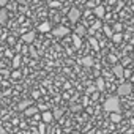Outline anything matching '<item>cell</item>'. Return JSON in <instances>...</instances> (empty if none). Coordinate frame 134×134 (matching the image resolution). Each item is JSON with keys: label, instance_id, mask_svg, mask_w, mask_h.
Returning <instances> with one entry per match:
<instances>
[{"label": "cell", "instance_id": "6da1fadb", "mask_svg": "<svg viewBox=\"0 0 134 134\" xmlns=\"http://www.w3.org/2000/svg\"><path fill=\"white\" fill-rule=\"evenodd\" d=\"M103 109H104L106 112H109V114H115V112L120 114V110H121V107H120V98H118V96H109V98L104 101Z\"/></svg>", "mask_w": 134, "mask_h": 134}, {"label": "cell", "instance_id": "d590c367", "mask_svg": "<svg viewBox=\"0 0 134 134\" xmlns=\"http://www.w3.org/2000/svg\"><path fill=\"white\" fill-rule=\"evenodd\" d=\"M93 90H95V87H90V88H87V93H92Z\"/></svg>", "mask_w": 134, "mask_h": 134}, {"label": "cell", "instance_id": "d4e9b609", "mask_svg": "<svg viewBox=\"0 0 134 134\" xmlns=\"http://www.w3.org/2000/svg\"><path fill=\"white\" fill-rule=\"evenodd\" d=\"M92 29H93V30H99V29H101V21L98 19V21L93 24V27H92Z\"/></svg>", "mask_w": 134, "mask_h": 134}, {"label": "cell", "instance_id": "cb8c5ba5", "mask_svg": "<svg viewBox=\"0 0 134 134\" xmlns=\"http://www.w3.org/2000/svg\"><path fill=\"white\" fill-rule=\"evenodd\" d=\"M114 32H115V33H121V24H120V22L114 24Z\"/></svg>", "mask_w": 134, "mask_h": 134}, {"label": "cell", "instance_id": "836d02e7", "mask_svg": "<svg viewBox=\"0 0 134 134\" xmlns=\"http://www.w3.org/2000/svg\"><path fill=\"white\" fill-rule=\"evenodd\" d=\"M8 41H10V43H11V44H14V41H16V40H14V38H13V36H10V38H8Z\"/></svg>", "mask_w": 134, "mask_h": 134}, {"label": "cell", "instance_id": "4fadbf2b", "mask_svg": "<svg viewBox=\"0 0 134 134\" xmlns=\"http://www.w3.org/2000/svg\"><path fill=\"white\" fill-rule=\"evenodd\" d=\"M81 63H82L84 66H87V68H90V66H93V63H95V62H93V58H92V57H88V55H87V57H84V58L81 60Z\"/></svg>", "mask_w": 134, "mask_h": 134}, {"label": "cell", "instance_id": "2e32d148", "mask_svg": "<svg viewBox=\"0 0 134 134\" xmlns=\"http://www.w3.org/2000/svg\"><path fill=\"white\" fill-rule=\"evenodd\" d=\"M21 55H14L13 57V70H18L19 66H21Z\"/></svg>", "mask_w": 134, "mask_h": 134}, {"label": "cell", "instance_id": "e0dca14e", "mask_svg": "<svg viewBox=\"0 0 134 134\" xmlns=\"http://www.w3.org/2000/svg\"><path fill=\"white\" fill-rule=\"evenodd\" d=\"M73 44H74V47H76V49H79V47H81V44H82L81 36H77V35H74V33H73Z\"/></svg>", "mask_w": 134, "mask_h": 134}, {"label": "cell", "instance_id": "30bf717a", "mask_svg": "<svg viewBox=\"0 0 134 134\" xmlns=\"http://www.w3.org/2000/svg\"><path fill=\"white\" fill-rule=\"evenodd\" d=\"M8 22V11L5 8H0V25H5Z\"/></svg>", "mask_w": 134, "mask_h": 134}, {"label": "cell", "instance_id": "e575fe53", "mask_svg": "<svg viewBox=\"0 0 134 134\" xmlns=\"http://www.w3.org/2000/svg\"><path fill=\"white\" fill-rule=\"evenodd\" d=\"M0 73H2L3 76H8V74H10V73H8V71H5V70H2V71H0Z\"/></svg>", "mask_w": 134, "mask_h": 134}, {"label": "cell", "instance_id": "484cf974", "mask_svg": "<svg viewBox=\"0 0 134 134\" xmlns=\"http://www.w3.org/2000/svg\"><path fill=\"white\" fill-rule=\"evenodd\" d=\"M30 55H32V57H33V58H36V57H38V52H36V49H35V47H33V46H32V47H30Z\"/></svg>", "mask_w": 134, "mask_h": 134}, {"label": "cell", "instance_id": "d6a6232c", "mask_svg": "<svg viewBox=\"0 0 134 134\" xmlns=\"http://www.w3.org/2000/svg\"><path fill=\"white\" fill-rule=\"evenodd\" d=\"M5 55H8V57H11V58H13V57H14V55H13V52H11V51H5Z\"/></svg>", "mask_w": 134, "mask_h": 134}, {"label": "cell", "instance_id": "603a6c76", "mask_svg": "<svg viewBox=\"0 0 134 134\" xmlns=\"http://www.w3.org/2000/svg\"><path fill=\"white\" fill-rule=\"evenodd\" d=\"M104 33H106V36H107V38H112V35H114V33H112V29H110V27H107V25L104 27Z\"/></svg>", "mask_w": 134, "mask_h": 134}, {"label": "cell", "instance_id": "d6986e66", "mask_svg": "<svg viewBox=\"0 0 134 134\" xmlns=\"http://www.w3.org/2000/svg\"><path fill=\"white\" fill-rule=\"evenodd\" d=\"M95 87H96L98 90H103V88H104V79H103V77H98L96 82H95Z\"/></svg>", "mask_w": 134, "mask_h": 134}, {"label": "cell", "instance_id": "277c9868", "mask_svg": "<svg viewBox=\"0 0 134 134\" xmlns=\"http://www.w3.org/2000/svg\"><path fill=\"white\" fill-rule=\"evenodd\" d=\"M81 10L77 8V7H71L70 8V11H68V21L70 22H73V24H76L79 19H81Z\"/></svg>", "mask_w": 134, "mask_h": 134}, {"label": "cell", "instance_id": "7402d4cb", "mask_svg": "<svg viewBox=\"0 0 134 134\" xmlns=\"http://www.w3.org/2000/svg\"><path fill=\"white\" fill-rule=\"evenodd\" d=\"M49 7H51V8H60V7H62V3H60V2H57V0H51V2H49Z\"/></svg>", "mask_w": 134, "mask_h": 134}, {"label": "cell", "instance_id": "7a4b0ae2", "mask_svg": "<svg viewBox=\"0 0 134 134\" xmlns=\"http://www.w3.org/2000/svg\"><path fill=\"white\" fill-rule=\"evenodd\" d=\"M132 88H134V85L131 82H121L118 85V88H117V93L120 96H129L132 93Z\"/></svg>", "mask_w": 134, "mask_h": 134}, {"label": "cell", "instance_id": "8992f818", "mask_svg": "<svg viewBox=\"0 0 134 134\" xmlns=\"http://www.w3.org/2000/svg\"><path fill=\"white\" fill-rule=\"evenodd\" d=\"M93 13H95V16L101 21V19L106 16V7H103V5H96V7L93 8Z\"/></svg>", "mask_w": 134, "mask_h": 134}, {"label": "cell", "instance_id": "5b68a950", "mask_svg": "<svg viewBox=\"0 0 134 134\" xmlns=\"http://www.w3.org/2000/svg\"><path fill=\"white\" fill-rule=\"evenodd\" d=\"M112 73H114V76H115V77H118V79H123V77H125V76H123V74H125V68H123L121 65H118V63H117V65H114Z\"/></svg>", "mask_w": 134, "mask_h": 134}, {"label": "cell", "instance_id": "ffe728a7", "mask_svg": "<svg viewBox=\"0 0 134 134\" xmlns=\"http://www.w3.org/2000/svg\"><path fill=\"white\" fill-rule=\"evenodd\" d=\"M110 120H112L114 123H118V121H121V114H118V112H115V114H110Z\"/></svg>", "mask_w": 134, "mask_h": 134}, {"label": "cell", "instance_id": "f546056e", "mask_svg": "<svg viewBox=\"0 0 134 134\" xmlns=\"http://www.w3.org/2000/svg\"><path fill=\"white\" fill-rule=\"evenodd\" d=\"M40 134H44V123H40Z\"/></svg>", "mask_w": 134, "mask_h": 134}, {"label": "cell", "instance_id": "44dd1931", "mask_svg": "<svg viewBox=\"0 0 134 134\" xmlns=\"http://www.w3.org/2000/svg\"><path fill=\"white\" fill-rule=\"evenodd\" d=\"M88 43H90V46H92L95 51H98V49H99V44H98V41H96L95 38H92V36H90V38H88Z\"/></svg>", "mask_w": 134, "mask_h": 134}, {"label": "cell", "instance_id": "74e56055", "mask_svg": "<svg viewBox=\"0 0 134 134\" xmlns=\"http://www.w3.org/2000/svg\"><path fill=\"white\" fill-rule=\"evenodd\" d=\"M0 35H2V32H0Z\"/></svg>", "mask_w": 134, "mask_h": 134}, {"label": "cell", "instance_id": "ac0fdd59", "mask_svg": "<svg viewBox=\"0 0 134 134\" xmlns=\"http://www.w3.org/2000/svg\"><path fill=\"white\" fill-rule=\"evenodd\" d=\"M110 40H112L114 43H117V44H118V43H121V40H123V35H121V33H114Z\"/></svg>", "mask_w": 134, "mask_h": 134}, {"label": "cell", "instance_id": "f1b7e54d", "mask_svg": "<svg viewBox=\"0 0 134 134\" xmlns=\"http://www.w3.org/2000/svg\"><path fill=\"white\" fill-rule=\"evenodd\" d=\"M125 77H131V70H125Z\"/></svg>", "mask_w": 134, "mask_h": 134}, {"label": "cell", "instance_id": "4dcf8cb0", "mask_svg": "<svg viewBox=\"0 0 134 134\" xmlns=\"http://www.w3.org/2000/svg\"><path fill=\"white\" fill-rule=\"evenodd\" d=\"M8 2H10V0H0V7H5Z\"/></svg>", "mask_w": 134, "mask_h": 134}, {"label": "cell", "instance_id": "9a60e30c", "mask_svg": "<svg viewBox=\"0 0 134 134\" xmlns=\"http://www.w3.org/2000/svg\"><path fill=\"white\" fill-rule=\"evenodd\" d=\"M52 115H54V120H60V118L63 117V110H62L60 107H55L54 112H52Z\"/></svg>", "mask_w": 134, "mask_h": 134}, {"label": "cell", "instance_id": "8fae6325", "mask_svg": "<svg viewBox=\"0 0 134 134\" xmlns=\"http://www.w3.org/2000/svg\"><path fill=\"white\" fill-rule=\"evenodd\" d=\"M24 114H25V117H35V115L38 114V107L30 106V107H27V109L24 110Z\"/></svg>", "mask_w": 134, "mask_h": 134}, {"label": "cell", "instance_id": "3957f363", "mask_svg": "<svg viewBox=\"0 0 134 134\" xmlns=\"http://www.w3.org/2000/svg\"><path fill=\"white\" fill-rule=\"evenodd\" d=\"M51 33L55 36V38H65V36H68L70 35V29L68 27H65V25H57L51 30Z\"/></svg>", "mask_w": 134, "mask_h": 134}, {"label": "cell", "instance_id": "5bb4252c", "mask_svg": "<svg viewBox=\"0 0 134 134\" xmlns=\"http://www.w3.org/2000/svg\"><path fill=\"white\" fill-rule=\"evenodd\" d=\"M30 104H32L30 99H27V101H21V103L18 104V110H25L27 107H30Z\"/></svg>", "mask_w": 134, "mask_h": 134}, {"label": "cell", "instance_id": "4316f807", "mask_svg": "<svg viewBox=\"0 0 134 134\" xmlns=\"http://www.w3.org/2000/svg\"><path fill=\"white\" fill-rule=\"evenodd\" d=\"M11 76H13L14 79H18V77H21V71H18V70H16V71H13V73H11Z\"/></svg>", "mask_w": 134, "mask_h": 134}, {"label": "cell", "instance_id": "83f0119b", "mask_svg": "<svg viewBox=\"0 0 134 134\" xmlns=\"http://www.w3.org/2000/svg\"><path fill=\"white\" fill-rule=\"evenodd\" d=\"M38 110H43V112H46V110H47V106L41 104V106H38Z\"/></svg>", "mask_w": 134, "mask_h": 134}, {"label": "cell", "instance_id": "7c38bea8", "mask_svg": "<svg viewBox=\"0 0 134 134\" xmlns=\"http://www.w3.org/2000/svg\"><path fill=\"white\" fill-rule=\"evenodd\" d=\"M41 120H43V123H51V121L54 120V115H52L49 110H46V112H43V115H41Z\"/></svg>", "mask_w": 134, "mask_h": 134}, {"label": "cell", "instance_id": "ba28073f", "mask_svg": "<svg viewBox=\"0 0 134 134\" xmlns=\"http://www.w3.org/2000/svg\"><path fill=\"white\" fill-rule=\"evenodd\" d=\"M74 35H77V36H84V35H87V29H85V25H82V24H77L76 25V29H74Z\"/></svg>", "mask_w": 134, "mask_h": 134}, {"label": "cell", "instance_id": "52a82bcc", "mask_svg": "<svg viewBox=\"0 0 134 134\" xmlns=\"http://www.w3.org/2000/svg\"><path fill=\"white\" fill-rule=\"evenodd\" d=\"M35 36H36V33H35V32H27V33H24V35H22V41H24V43H27V44H30V43H33V41H35Z\"/></svg>", "mask_w": 134, "mask_h": 134}, {"label": "cell", "instance_id": "1f68e13d", "mask_svg": "<svg viewBox=\"0 0 134 134\" xmlns=\"http://www.w3.org/2000/svg\"><path fill=\"white\" fill-rule=\"evenodd\" d=\"M87 7H88V8H95V3L90 0V2H87Z\"/></svg>", "mask_w": 134, "mask_h": 134}, {"label": "cell", "instance_id": "9c48e42d", "mask_svg": "<svg viewBox=\"0 0 134 134\" xmlns=\"http://www.w3.org/2000/svg\"><path fill=\"white\" fill-rule=\"evenodd\" d=\"M51 30H52V27H51V22H47V21L38 25V32H41V33H47Z\"/></svg>", "mask_w": 134, "mask_h": 134}, {"label": "cell", "instance_id": "f35d334b", "mask_svg": "<svg viewBox=\"0 0 134 134\" xmlns=\"http://www.w3.org/2000/svg\"><path fill=\"white\" fill-rule=\"evenodd\" d=\"M132 92H134V88H132Z\"/></svg>", "mask_w": 134, "mask_h": 134}, {"label": "cell", "instance_id": "8d00e7d4", "mask_svg": "<svg viewBox=\"0 0 134 134\" xmlns=\"http://www.w3.org/2000/svg\"><path fill=\"white\" fill-rule=\"evenodd\" d=\"M0 134H5V129H3L2 126H0Z\"/></svg>", "mask_w": 134, "mask_h": 134}]
</instances>
